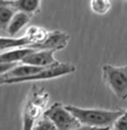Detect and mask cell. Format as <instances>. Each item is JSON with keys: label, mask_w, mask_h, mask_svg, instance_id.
<instances>
[{"label": "cell", "mask_w": 127, "mask_h": 130, "mask_svg": "<svg viewBox=\"0 0 127 130\" xmlns=\"http://www.w3.org/2000/svg\"><path fill=\"white\" fill-rule=\"evenodd\" d=\"M73 114L81 126L96 127V128H110L117 119L124 114L125 110H104V109H85L75 105H65Z\"/></svg>", "instance_id": "6da1fadb"}, {"label": "cell", "mask_w": 127, "mask_h": 130, "mask_svg": "<svg viewBox=\"0 0 127 130\" xmlns=\"http://www.w3.org/2000/svg\"><path fill=\"white\" fill-rule=\"evenodd\" d=\"M49 99L50 96L46 89L33 86L23 110V130H32L36 120L47 110Z\"/></svg>", "instance_id": "7a4b0ae2"}, {"label": "cell", "mask_w": 127, "mask_h": 130, "mask_svg": "<svg viewBox=\"0 0 127 130\" xmlns=\"http://www.w3.org/2000/svg\"><path fill=\"white\" fill-rule=\"evenodd\" d=\"M102 79L109 89L120 100L127 99V66H102Z\"/></svg>", "instance_id": "3957f363"}, {"label": "cell", "mask_w": 127, "mask_h": 130, "mask_svg": "<svg viewBox=\"0 0 127 130\" xmlns=\"http://www.w3.org/2000/svg\"><path fill=\"white\" fill-rule=\"evenodd\" d=\"M43 118L50 120L57 130H73L81 126L66 106L59 102L52 104L44 111Z\"/></svg>", "instance_id": "277c9868"}, {"label": "cell", "mask_w": 127, "mask_h": 130, "mask_svg": "<svg viewBox=\"0 0 127 130\" xmlns=\"http://www.w3.org/2000/svg\"><path fill=\"white\" fill-rule=\"evenodd\" d=\"M76 71V67L72 63H63L60 62L59 64L48 68H43L40 72L33 75L31 77H25V78H8L4 79L2 85L5 84H17V83H25V82H35V80H48V79L58 78L66 75H69L72 72Z\"/></svg>", "instance_id": "5b68a950"}, {"label": "cell", "mask_w": 127, "mask_h": 130, "mask_svg": "<svg viewBox=\"0 0 127 130\" xmlns=\"http://www.w3.org/2000/svg\"><path fill=\"white\" fill-rule=\"evenodd\" d=\"M53 50H35L31 54L26 57L22 61L23 64H29V66L40 67V68H48L59 64L60 62L54 58Z\"/></svg>", "instance_id": "8992f818"}, {"label": "cell", "mask_w": 127, "mask_h": 130, "mask_svg": "<svg viewBox=\"0 0 127 130\" xmlns=\"http://www.w3.org/2000/svg\"><path fill=\"white\" fill-rule=\"evenodd\" d=\"M35 51V49L31 47H17V49H11L6 52L0 53V62L2 63H17L22 62L29 54Z\"/></svg>", "instance_id": "52a82bcc"}, {"label": "cell", "mask_w": 127, "mask_h": 130, "mask_svg": "<svg viewBox=\"0 0 127 130\" xmlns=\"http://www.w3.org/2000/svg\"><path fill=\"white\" fill-rule=\"evenodd\" d=\"M33 44L24 35L22 37L0 36V53L17 47H31Z\"/></svg>", "instance_id": "ba28073f"}, {"label": "cell", "mask_w": 127, "mask_h": 130, "mask_svg": "<svg viewBox=\"0 0 127 130\" xmlns=\"http://www.w3.org/2000/svg\"><path fill=\"white\" fill-rule=\"evenodd\" d=\"M8 6L16 11L25 12L32 16L40 10L41 0H8Z\"/></svg>", "instance_id": "9c48e42d"}, {"label": "cell", "mask_w": 127, "mask_h": 130, "mask_svg": "<svg viewBox=\"0 0 127 130\" xmlns=\"http://www.w3.org/2000/svg\"><path fill=\"white\" fill-rule=\"evenodd\" d=\"M31 18H32L31 15L22 11H16V14L14 15V17L11 18L10 23L8 25V28H7V33L9 34V36L15 37V35H17L25 25L30 23Z\"/></svg>", "instance_id": "30bf717a"}, {"label": "cell", "mask_w": 127, "mask_h": 130, "mask_svg": "<svg viewBox=\"0 0 127 130\" xmlns=\"http://www.w3.org/2000/svg\"><path fill=\"white\" fill-rule=\"evenodd\" d=\"M42 69L43 68L22 63V64H19V66L17 64L11 70L6 72L5 76H6V79H8V78H25V77H31V76H33V75L38 74Z\"/></svg>", "instance_id": "8fae6325"}, {"label": "cell", "mask_w": 127, "mask_h": 130, "mask_svg": "<svg viewBox=\"0 0 127 130\" xmlns=\"http://www.w3.org/2000/svg\"><path fill=\"white\" fill-rule=\"evenodd\" d=\"M49 32L41 26H30L25 32V36L30 40L32 44H41L48 39Z\"/></svg>", "instance_id": "7c38bea8"}, {"label": "cell", "mask_w": 127, "mask_h": 130, "mask_svg": "<svg viewBox=\"0 0 127 130\" xmlns=\"http://www.w3.org/2000/svg\"><path fill=\"white\" fill-rule=\"evenodd\" d=\"M16 14V10L11 8L8 5H0V29L6 31L8 28V25L10 23L11 18Z\"/></svg>", "instance_id": "4fadbf2b"}, {"label": "cell", "mask_w": 127, "mask_h": 130, "mask_svg": "<svg viewBox=\"0 0 127 130\" xmlns=\"http://www.w3.org/2000/svg\"><path fill=\"white\" fill-rule=\"evenodd\" d=\"M91 10L96 15H106L110 10L111 2L110 0H91L90 2Z\"/></svg>", "instance_id": "5bb4252c"}, {"label": "cell", "mask_w": 127, "mask_h": 130, "mask_svg": "<svg viewBox=\"0 0 127 130\" xmlns=\"http://www.w3.org/2000/svg\"><path fill=\"white\" fill-rule=\"evenodd\" d=\"M32 130H57V129L50 120H48L47 118H43L34 124Z\"/></svg>", "instance_id": "9a60e30c"}, {"label": "cell", "mask_w": 127, "mask_h": 130, "mask_svg": "<svg viewBox=\"0 0 127 130\" xmlns=\"http://www.w3.org/2000/svg\"><path fill=\"white\" fill-rule=\"evenodd\" d=\"M114 130H127V119L124 116H121L119 119H117L115 121Z\"/></svg>", "instance_id": "2e32d148"}, {"label": "cell", "mask_w": 127, "mask_h": 130, "mask_svg": "<svg viewBox=\"0 0 127 130\" xmlns=\"http://www.w3.org/2000/svg\"><path fill=\"white\" fill-rule=\"evenodd\" d=\"M16 66H17V63H2V62H0V76L5 75L9 70H11Z\"/></svg>", "instance_id": "e0dca14e"}, {"label": "cell", "mask_w": 127, "mask_h": 130, "mask_svg": "<svg viewBox=\"0 0 127 130\" xmlns=\"http://www.w3.org/2000/svg\"><path fill=\"white\" fill-rule=\"evenodd\" d=\"M73 130H110V128H96V127H89V126H79Z\"/></svg>", "instance_id": "ac0fdd59"}, {"label": "cell", "mask_w": 127, "mask_h": 130, "mask_svg": "<svg viewBox=\"0 0 127 130\" xmlns=\"http://www.w3.org/2000/svg\"><path fill=\"white\" fill-rule=\"evenodd\" d=\"M4 79H6V76H5V75H1V76H0V85H2Z\"/></svg>", "instance_id": "d6986e66"}, {"label": "cell", "mask_w": 127, "mask_h": 130, "mask_svg": "<svg viewBox=\"0 0 127 130\" xmlns=\"http://www.w3.org/2000/svg\"><path fill=\"white\" fill-rule=\"evenodd\" d=\"M0 5H8V0H0Z\"/></svg>", "instance_id": "ffe728a7"}, {"label": "cell", "mask_w": 127, "mask_h": 130, "mask_svg": "<svg viewBox=\"0 0 127 130\" xmlns=\"http://www.w3.org/2000/svg\"><path fill=\"white\" fill-rule=\"evenodd\" d=\"M124 117H125V118L127 119V110H125V112H124V114H123Z\"/></svg>", "instance_id": "44dd1931"}]
</instances>
